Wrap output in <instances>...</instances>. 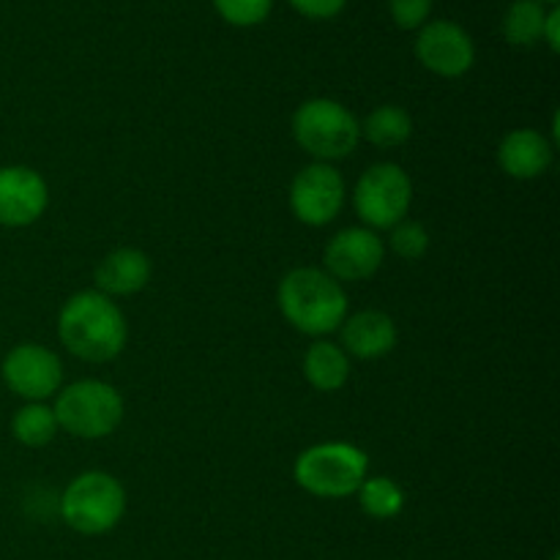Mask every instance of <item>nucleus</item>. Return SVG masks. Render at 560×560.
I'll return each mask as SVG.
<instances>
[{"mask_svg": "<svg viewBox=\"0 0 560 560\" xmlns=\"http://www.w3.org/2000/svg\"><path fill=\"white\" fill-rule=\"evenodd\" d=\"M58 339L88 364H107L124 353L129 326L113 299L98 290H80L58 312Z\"/></svg>", "mask_w": 560, "mask_h": 560, "instance_id": "f257e3e1", "label": "nucleus"}, {"mask_svg": "<svg viewBox=\"0 0 560 560\" xmlns=\"http://www.w3.org/2000/svg\"><path fill=\"white\" fill-rule=\"evenodd\" d=\"M277 304L295 331L315 339L339 331L348 317L345 288L315 266H301L284 273L277 288Z\"/></svg>", "mask_w": 560, "mask_h": 560, "instance_id": "f03ea898", "label": "nucleus"}, {"mask_svg": "<svg viewBox=\"0 0 560 560\" xmlns=\"http://www.w3.org/2000/svg\"><path fill=\"white\" fill-rule=\"evenodd\" d=\"M370 476V459L359 446L345 441H326L304 448L293 465V479L310 495L337 501L359 492Z\"/></svg>", "mask_w": 560, "mask_h": 560, "instance_id": "7ed1b4c3", "label": "nucleus"}, {"mask_svg": "<svg viewBox=\"0 0 560 560\" xmlns=\"http://www.w3.org/2000/svg\"><path fill=\"white\" fill-rule=\"evenodd\" d=\"M293 140L315 162L334 164L353 156L361 142V124L342 102L317 96L301 104L290 120Z\"/></svg>", "mask_w": 560, "mask_h": 560, "instance_id": "20e7f679", "label": "nucleus"}, {"mask_svg": "<svg viewBox=\"0 0 560 560\" xmlns=\"http://www.w3.org/2000/svg\"><path fill=\"white\" fill-rule=\"evenodd\" d=\"M58 430L82 441H102L124 421V397L118 388L98 377H85L60 386L52 405Z\"/></svg>", "mask_w": 560, "mask_h": 560, "instance_id": "39448f33", "label": "nucleus"}, {"mask_svg": "<svg viewBox=\"0 0 560 560\" xmlns=\"http://www.w3.org/2000/svg\"><path fill=\"white\" fill-rule=\"evenodd\" d=\"M126 514V490L113 474L85 470L74 476L60 495V517L74 534L104 536Z\"/></svg>", "mask_w": 560, "mask_h": 560, "instance_id": "423d86ee", "label": "nucleus"}, {"mask_svg": "<svg viewBox=\"0 0 560 560\" xmlns=\"http://www.w3.org/2000/svg\"><path fill=\"white\" fill-rule=\"evenodd\" d=\"M413 206V180L399 164L377 162L355 180L353 208L361 219V228L392 230L394 224L408 219Z\"/></svg>", "mask_w": 560, "mask_h": 560, "instance_id": "0eeeda50", "label": "nucleus"}, {"mask_svg": "<svg viewBox=\"0 0 560 560\" xmlns=\"http://www.w3.org/2000/svg\"><path fill=\"white\" fill-rule=\"evenodd\" d=\"M348 189L345 178L334 164L312 162L299 170L290 184L288 202L293 217L306 228H326L342 213Z\"/></svg>", "mask_w": 560, "mask_h": 560, "instance_id": "6e6552de", "label": "nucleus"}, {"mask_svg": "<svg viewBox=\"0 0 560 560\" xmlns=\"http://www.w3.org/2000/svg\"><path fill=\"white\" fill-rule=\"evenodd\" d=\"M0 375L11 394L25 402H44L63 386V361L47 345L22 342L5 353Z\"/></svg>", "mask_w": 560, "mask_h": 560, "instance_id": "1a4fd4ad", "label": "nucleus"}, {"mask_svg": "<svg viewBox=\"0 0 560 560\" xmlns=\"http://www.w3.org/2000/svg\"><path fill=\"white\" fill-rule=\"evenodd\" d=\"M416 58L432 74L457 80L468 74L476 63L474 38L452 20L424 22L416 36Z\"/></svg>", "mask_w": 560, "mask_h": 560, "instance_id": "9d476101", "label": "nucleus"}, {"mask_svg": "<svg viewBox=\"0 0 560 560\" xmlns=\"http://www.w3.org/2000/svg\"><path fill=\"white\" fill-rule=\"evenodd\" d=\"M386 244L381 235L370 228H345L334 235L323 252V271L342 282H364L372 279L383 266Z\"/></svg>", "mask_w": 560, "mask_h": 560, "instance_id": "9b49d317", "label": "nucleus"}, {"mask_svg": "<svg viewBox=\"0 0 560 560\" xmlns=\"http://www.w3.org/2000/svg\"><path fill=\"white\" fill-rule=\"evenodd\" d=\"M49 206V186L38 170L25 164L0 167V228H31Z\"/></svg>", "mask_w": 560, "mask_h": 560, "instance_id": "f8f14e48", "label": "nucleus"}, {"mask_svg": "<svg viewBox=\"0 0 560 560\" xmlns=\"http://www.w3.org/2000/svg\"><path fill=\"white\" fill-rule=\"evenodd\" d=\"M153 273L151 257L137 246H118L109 255L98 260L96 271H93V284L107 299H126V295H137L148 288Z\"/></svg>", "mask_w": 560, "mask_h": 560, "instance_id": "ddd939ff", "label": "nucleus"}, {"mask_svg": "<svg viewBox=\"0 0 560 560\" xmlns=\"http://www.w3.org/2000/svg\"><path fill=\"white\" fill-rule=\"evenodd\" d=\"M342 331V345L339 348L348 355L361 361H375L392 353L397 348V323L392 315L381 310H361L355 315H348L339 326Z\"/></svg>", "mask_w": 560, "mask_h": 560, "instance_id": "4468645a", "label": "nucleus"}, {"mask_svg": "<svg viewBox=\"0 0 560 560\" xmlns=\"http://www.w3.org/2000/svg\"><path fill=\"white\" fill-rule=\"evenodd\" d=\"M552 142L539 129H514L498 145V164L514 180H536L552 167Z\"/></svg>", "mask_w": 560, "mask_h": 560, "instance_id": "2eb2a0df", "label": "nucleus"}, {"mask_svg": "<svg viewBox=\"0 0 560 560\" xmlns=\"http://www.w3.org/2000/svg\"><path fill=\"white\" fill-rule=\"evenodd\" d=\"M301 370H304L306 383H310L315 392L334 394L339 392V388H345V383L350 381V355L345 353L337 342L315 339V342L306 348Z\"/></svg>", "mask_w": 560, "mask_h": 560, "instance_id": "dca6fc26", "label": "nucleus"}, {"mask_svg": "<svg viewBox=\"0 0 560 560\" xmlns=\"http://www.w3.org/2000/svg\"><path fill=\"white\" fill-rule=\"evenodd\" d=\"M361 137L375 148H399L413 137V118L399 104H381L361 124Z\"/></svg>", "mask_w": 560, "mask_h": 560, "instance_id": "f3484780", "label": "nucleus"}, {"mask_svg": "<svg viewBox=\"0 0 560 560\" xmlns=\"http://www.w3.org/2000/svg\"><path fill=\"white\" fill-rule=\"evenodd\" d=\"M355 495H359L361 512L372 520H383V523L399 517L405 509L402 487L388 476H366Z\"/></svg>", "mask_w": 560, "mask_h": 560, "instance_id": "a211bd4d", "label": "nucleus"}, {"mask_svg": "<svg viewBox=\"0 0 560 560\" xmlns=\"http://www.w3.org/2000/svg\"><path fill=\"white\" fill-rule=\"evenodd\" d=\"M547 9L539 0H514L503 16V36L512 47H530L541 42Z\"/></svg>", "mask_w": 560, "mask_h": 560, "instance_id": "6ab92c4d", "label": "nucleus"}, {"mask_svg": "<svg viewBox=\"0 0 560 560\" xmlns=\"http://www.w3.org/2000/svg\"><path fill=\"white\" fill-rule=\"evenodd\" d=\"M11 435L27 448H42L52 443V438L58 435L52 408L44 402H25L11 419Z\"/></svg>", "mask_w": 560, "mask_h": 560, "instance_id": "aec40b11", "label": "nucleus"}, {"mask_svg": "<svg viewBox=\"0 0 560 560\" xmlns=\"http://www.w3.org/2000/svg\"><path fill=\"white\" fill-rule=\"evenodd\" d=\"M388 246H392V252L397 257L416 262L427 255V249H430V233H427L424 224L416 222V219H402V222H397L388 230Z\"/></svg>", "mask_w": 560, "mask_h": 560, "instance_id": "412c9836", "label": "nucleus"}, {"mask_svg": "<svg viewBox=\"0 0 560 560\" xmlns=\"http://www.w3.org/2000/svg\"><path fill=\"white\" fill-rule=\"evenodd\" d=\"M213 9L230 25L255 27L268 20V14L273 9V0H213Z\"/></svg>", "mask_w": 560, "mask_h": 560, "instance_id": "4be33fe9", "label": "nucleus"}, {"mask_svg": "<svg viewBox=\"0 0 560 560\" xmlns=\"http://www.w3.org/2000/svg\"><path fill=\"white\" fill-rule=\"evenodd\" d=\"M388 11L402 31H419L430 20L432 0H388Z\"/></svg>", "mask_w": 560, "mask_h": 560, "instance_id": "5701e85b", "label": "nucleus"}, {"mask_svg": "<svg viewBox=\"0 0 560 560\" xmlns=\"http://www.w3.org/2000/svg\"><path fill=\"white\" fill-rule=\"evenodd\" d=\"M290 5L306 20H334L337 14H342L348 0H290Z\"/></svg>", "mask_w": 560, "mask_h": 560, "instance_id": "b1692460", "label": "nucleus"}, {"mask_svg": "<svg viewBox=\"0 0 560 560\" xmlns=\"http://www.w3.org/2000/svg\"><path fill=\"white\" fill-rule=\"evenodd\" d=\"M541 38H545V42L550 44L552 52H558V49H560V11L558 9L547 11L545 33H541Z\"/></svg>", "mask_w": 560, "mask_h": 560, "instance_id": "393cba45", "label": "nucleus"}, {"mask_svg": "<svg viewBox=\"0 0 560 560\" xmlns=\"http://www.w3.org/2000/svg\"><path fill=\"white\" fill-rule=\"evenodd\" d=\"M539 3H552V5H556V3H558V0H539Z\"/></svg>", "mask_w": 560, "mask_h": 560, "instance_id": "a878e982", "label": "nucleus"}]
</instances>
